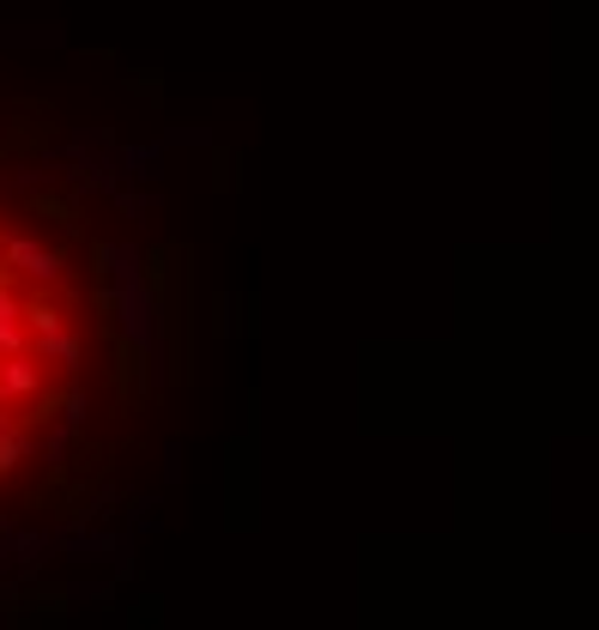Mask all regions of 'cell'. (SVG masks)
<instances>
[{"mask_svg": "<svg viewBox=\"0 0 599 630\" xmlns=\"http://www.w3.org/2000/svg\"><path fill=\"white\" fill-rule=\"evenodd\" d=\"M12 352H31V339H24L19 322H0V358H12Z\"/></svg>", "mask_w": 599, "mask_h": 630, "instance_id": "cell-15", "label": "cell"}, {"mask_svg": "<svg viewBox=\"0 0 599 630\" xmlns=\"http://www.w3.org/2000/svg\"><path fill=\"white\" fill-rule=\"evenodd\" d=\"M206 315H213L206 327H213L218 339H230V334H236V297H230V292H218V297H213V309H206Z\"/></svg>", "mask_w": 599, "mask_h": 630, "instance_id": "cell-12", "label": "cell"}, {"mask_svg": "<svg viewBox=\"0 0 599 630\" xmlns=\"http://www.w3.org/2000/svg\"><path fill=\"white\" fill-rule=\"evenodd\" d=\"M67 588H55V582H31L24 588V600H19V630H61L67 624Z\"/></svg>", "mask_w": 599, "mask_h": 630, "instance_id": "cell-4", "label": "cell"}, {"mask_svg": "<svg viewBox=\"0 0 599 630\" xmlns=\"http://www.w3.org/2000/svg\"><path fill=\"white\" fill-rule=\"evenodd\" d=\"M151 364H158L151 334L121 327V334L109 339V401H116L121 413H139V406L151 401Z\"/></svg>", "mask_w": 599, "mask_h": 630, "instance_id": "cell-2", "label": "cell"}, {"mask_svg": "<svg viewBox=\"0 0 599 630\" xmlns=\"http://www.w3.org/2000/svg\"><path fill=\"white\" fill-rule=\"evenodd\" d=\"M91 279H116V243L91 237Z\"/></svg>", "mask_w": 599, "mask_h": 630, "instance_id": "cell-14", "label": "cell"}, {"mask_svg": "<svg viewBox=\"0 0 599 630\" xmlns=\"http://www.w3.org/2000/svg\"><path fill=\"white\" fill-rule=\"evenodd\" d=\"M128 91H134L139 104L164 109V73H158V67H134V73H128Z\"/></svg>", "mask_w": 599, "mask_h": 630, "instance_id": "cell-10", "label": "cell"}, {"mask_svg": "<svg viewBox=\"0 0 599 630\" xmlns=\"http://www.w3.org/2000/svg\"><path fill=\"white\" fill-rule=\"evenodd\" d=\"M0 140H7L12 158H43V146L55 140V121L37 116V109H19V116L7 121V134H0Z\"/></svg>", "mask_w": 599, "mask_h": 630, "instance_id": "cell-6", "label": "cell"}, {"mask_svg": "<svg viewBox=\"0 0 599 630\" xmlns=\"http://www.w3.org/2000/svg\"><path fill=\"white\" fill-rule=\"evenodd\" d=\"M255 455H261L255 431L225 443V528L230 533H248L261 522V461Z\"/></svg>", "mask_w": 599, "mask_h": 630, "instance_id": "cell-1", "label": "cell"}, {"mask_svg": "<svg viewBox=\"0 0 599 630\" xmlns=\"http://www.w3.org/2000/svg\"><path fill=\"white\" fill-rule=\"evenodd\" d=\"M19 322L43 339V334H55V327H67V315H61V304H55L49 292H24L19 297Z\"/></svg>", "mask_w": 599, "mask_h": 630, "instance_id": "cell-9", "label": "cell"}, {"mask_svg": "<svg viewBox=\"0 0 599 630\" xmlns=\"http://www.w3.org/2000/svg\"><path fill=\"white\" fill-rule=\"evenodd\" d=\"M37 388H43V370L31 364V352H12V358H0V406L31 401Z\"/></svg>", "mask_w": 599, "mask_h": 630, "instance_id": "cell-7", "label": "cell"}, {"mask_svg": "<svg viewBox=\"0 0 599 630\" xmlns=\"http://www.w3.org/2000/svg\"><path fill=\"white\" fill-rule=\"evenodd\" d=\"M230 183H236V152L213 146V195H230Z\"/></svg>", "mask_w": 599, "mask_h": 630, "instance_id": "cell-13", "label": "cell"}, {"mask_svg": "<svg viewBox=\"0 0 599 630\" xmlns=\"http://www.w3.org/2000/svg\"><path fill=\"white\" fill-rule=\"evenodd\" d=\"M24 213L49 218V225L67 230V237H86V207H79L73 188H31V195H24Z\"/></svg>", "mask_w": 599, "mask_h": 630, "instance_id": "cell-3", "label": "cell"}, {"mask_svg": "<svg viewBox=\"0 0 599 630\" xmlns=\"http://www.w3.org/2000/svg\"><path fill=\"white\" fill-rule=\"evenodd\" d=\"M128 624H134V630H158V624H164V600H158V594H139L134 607H128Z\"/></svg>", "mask_w": 599, "mask_h": 630, "instance_id": "cell-11", "label": "cell"}, {"mask_svg": "<svg viewBox=\"0 0 599 630\" xmlns=\"http://www.w3.org/2000/svg\"><path fill=\"white\" fill-rule=\"evenodd\" d=\"M0 431H12V413H7V406H0Z\"/></svg>", "mask_w": 599, "mask_h": 630, "instance_id": "cell-16", "label": "cell"}, {"mask_svg": "<svg viewBox=\"0 0 599 630\" xmlns=\"http://www.w3.org/2000/svg\"><path fill=\"white\" fill-rule=\"evenodd\" d=\"M0 262L7 267H19V273H31V279H61L67 273V249L55 243V249H43V243H31V237H7V249H0Z\"/></svg>", "mask_w": 599, "mask_h": 630, "instance_id": "cell-5", "label": "cell"}, {"mask_svg": "<svg viewBox=\"0 0 599 630\" xmlns=\"http://www.w3.org/2000/svg\"><path fill=\"white\" fill-rule=\"evenodd\" d=\"M91 309H97V334L116 339L121 334V309H128V292L109 279H91Z\"/></svg>", "mask_w": 599, "mask_h": 630, "instance_id": "cell-8", "label": "cell"}, {"mask_svg": "<svg viewBox=\"0 0 599 630\" xmlns=\"http://www.w3.org/2000/svg\"><path fill=\"white\" fill-rule=\"evenodd\" d=\"M0 164H12V152H7V140H0Z\"/></svg>", "mask_w": 599, "mask_h": 630, "instance_id": "cell-17", "label": "cell"}]
</instances>
